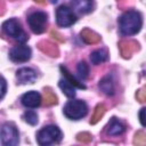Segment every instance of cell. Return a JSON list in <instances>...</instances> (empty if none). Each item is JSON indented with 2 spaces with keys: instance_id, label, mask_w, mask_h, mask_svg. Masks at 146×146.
Returning a JSON list of instances; mask_svg holds the SVG:
<instances>
[{
  "instance_id": "obj_1",
  "label": "cell",
  "mask_w": 146,
  "mask_h": 146,
  "mask_svg": "<svg viewBox=\"0 0 146 146\" xmlns=\"http://www.w3.org/2000/svg\"><path fill=\"white\" fill-rule=\"evenodd\" d=\"M141 16L136 10L125 11L119 19V27L122 34L124 35H133L138 33L141 29Z\"/></svg>"
},
{
  "instance_id": "obj_2",
  "label": "cell",
  "mask_w": 146,
  "mask_h": 146,
  "mask_svg": "<svg viewBox=\"0 0 146 146\" xmlns=\"http://www.w3.org/2000/svg\"><path fill=\"white\" fill-rule=\"evenodd\" d=\"M36 139L41 146L56 144L62 139V132L56 125H47L38 132Z\"/></svg>"
},
{
  "instance_id": "obj_3",
  "label": "cell",
  "mask_w": 146,
  "mask_h": 146,
  "mask_svg": "<svg viewBox=\"0 0 146 146\" xmlns=\"http://www.w3.org/2000/svg\"><path fill=\"white\" fill-rule=\"evenodd\" d=\"M88 112L87 104L82 100H71L64 107V115L70 120H79L86 116Z\"/></svg>"
},
{
  "instance_id": "obj_4",
  "label": "cell",
  "mask_w": 146,
  "mask_h": 146,
  "mask_svg": "<svg viewBox=\"0 0 146 146\" xmlns=\"http://www.w3.org/2000/svg\"><path fill=\"white\" fill-rule=\"evenodd\" d=\"M2 30L7 35H9V36H11L14 39H17L21 42H23V41H25L27 39V35L22 30V26H21L19 22L14 19V18L6 21L2 24Z\"/></svg>"
},
{
  "instance_id": "obj_5",
  "label": "cell",
  "mask_w": 146,
  "mask_h": 146,
  "mask_svg": "<svg viewBox=\"0 0 146 146\" xmlns=\"http://www.w3.org/2000/svg\"><path fill=\"white\" fill-rule=\"evenodd\" d=\"M19 141L18 131L11 123H6L1 128V143L5 146H15Z\"/></svg>"
},
{
  "instance_id": "obj_6",
  "label": "cell",
  "mask_w": 146,
  "mask_h": 146,
  "mask_svg": "<svg viewBox=\"0 0 146 146\" xmlns=\"http://www.w3.org/2000/svg\"><path fill=\"white\" fill-rule=\"evenodd\" d=\"M27 23L29 26L31 27V30L36 33L40 34L46 30L47 26V15L42 11H35L33 14H31L27 18Z\"/></svg>"
},
{
  "instance_id": "obj_7",
  "label": "cell",
  "mask_w": 146,
  "mask_h": 146,
  "mask_svg": "<svg viewBox=\"0 0 146 146\" xmlns=\"http://www.w3.org/2000/svg\"><path fill=\"white\" fill-rule=\"evenodd\" d=\"M56 21L59 26L67 27V26H71L73 23H75L76 17L68 7L60 6L56 10Z\"/></svg>"
},
{
  "instance_id": "obj_8",
  "label": "cell",
  "mask_w": 146,
  "mask_h": 146,
  "mask_svg": "<svg viewBox=\"0 0 146 146\" xmlns=\"http://www.w3.org/2000/svg\"><path fill=\"white\" fill-rule=\"evenodd\" d=\"M9 57L15 63H24L31 58V49L25 44H17L11 48Z\"/></svg>"
},
{
  "instance_id": "obj_9",
  "label": "cell",
  "mask_w": 146,
  "mask_h": 146,
  "mask_svg": "<svg viewBox=\"0 0 146 146\" xmlns=\"http://www.w3.org/2000/svg\"><path fill=\"white\" fill-rule=\"evenodd\" d=\"M22 104L25 107L35 108L41 104V95L36 91H29L22 96Z\"/></svg>"
},
{
  "instance_id": "obj_10",
  "label": "cell",
  "mask_w": 146,
  "mask_h": 146,
  "mask_svg": "<svg viewBox=\"0 0 146 146\" xmlns=\"http://www.w3.org/2000/svg\"><path fill=\"white\" fill-rule=\"evenodd\" d=\"M16 76L19 83H33L36 79V73L30 67H22L17 71Z\"/></svg>"
},
{
  "instance_id": "obj_11",
  "label": "cell",
  "mask_w": 146,
  "mask_h": 146,
  "mask_svg": "<svg viewBox=\"0 0 146 146\" xmlns=\"http://www.w3.org/2000/svg\"><path fill=\"white\" fill-rule=\"evenodd\" d=\"M124 130H125L124 124L115 117L111 119V121L108 122V124L106 125V129H105L106 133L110 136H119V135L123 133Z\"/></svg>"
},
{
  "instance_id": "obj_12",
  "label": "cell",
  "mask_w": 146,
  "mask_h": 146,
  "mask_svg": "<svg viewBox=\"0 0 146 146\" xmlns=\"http://www.w3.org/2000/svg\"><path fill=\"white\" fill-rule=\"evenodd\" d=\"M119 48H120L121 55H122L124 58H129V57L138 49V43H137L136 41H132V40L122 41V42H120Z\"/></svg>"
},
{
  "instance_id": "obj_13",
  "label": "cell",
  "mask_w": 146,
  "mask_h": 146,
  "mask_svg": "<svg viewBox=\"0 0 146 146\" xmlns=\"http://www.w3.org/2000/svg\"><path fill=\"white\" fill-rule=\"evenodd\" d=\"M73 8L80 14H88L92 10V0H72Z\"/></svg>"
},
{
  "instance_id": "obj_14",
  "label": "cell",
  "mask_w": 146,
  "mask_h": 146,
  "mask_svg": "<svg viewBox=\"0 0 146 146\" xmlns=\"http://www.w3.org/2000/svg\"><path fill=\"white\" fill-rule=\"evenodd\" d=\"M108 58V54L105 49H97L90 54V60L94 65H99L106 62Z\"/></svg>"
},
{
  "instance_id": "obj_15",
  "label": "cell",
  "mask_w": 146,
  "mask_h": 146,
  "mask_svg": "<svg viewBox=\"0 0 146 146\" xmlns=\"http://www.w3.org/2000/svg\"><path fill=\"white\" fill-rule=\"evenodd\" d=\"M80 35H81V39L86 43H89V44H94V43H97V42L100 41V36L96 32H94V31H91L89 29L82 30Z\"/></svg>"
},
{
  "instance_id": "obj_16",
  "label": "cell",
  "mask_w": 146,
  "mask_h": 146,
  "mask_svg": "<svg viewBox=\"0 0 146 146\" xmlns=\"http://www.w3.org/2000/svg\"><path fill=\"white\" fill-rule=\"evenodd\" d=\"M60 68V72H62V74L65 76V79L68 81V82H71L74 87H76V88H80V89H86V86L83 84V83H81L73 74H71V72L65 67V66H60L59 67Z\"/></svg>"
},
{
  "instance_id": "obj_17",
  "label": "cell",
  "mask_w": 146,
  "mask_h": 146,
  "mask_svg": "<svg viewBox=\"0 0 146 146\" xmlns=\"http://www.w3.org/2000/svg\"><path fill=\"white\" fill-rule=\"evenodd\" d=\"M99 88L100 90L105 94V95H108V96H112L114 94V84L112 82V80L108 78V76H105L100 80L99 82Z\"/></svg>"
},
{
  "instance_id": "obj_18",
  "label": "cell",
  "mask_w": 146,
  "mask_h": 146,
  "mask_svg": "<svg viewBox=\"0 0 146 146\" xmlns=\"http://www.w3.org/2000/svg\"><path fill=\"white\" fill-rule=\"evenodd\" d=\"M39 48H40L41 51L46 52L47 55L55 56V57L58 56V49H57V47L54 43L49 42V41H41L39 43Z\"/></svg>"
},
{
  "instance_id": "obj_19",
  "label": "cell",
  "mask_w": 146,
  "mask_h": 146,
  "mask_svg": "<svg viewBox=\"0 0 146 146\" xmlns=\"http://www.w3.org/2000/svg\"><path fill=\"white\" fill-rule=\"evenodd\" d=\"M58 84H59V88L63 90V92H64L67 97L73 98V97L75 96V89H74V86H73L71 82H68L66 79L60 80Z\"/></svg>"
},
{
  "instance_id": "obj_20",
  "label": "cell",
  "mask_w": 146,
  "mask_h": 146,
  "mask_svg": "<svg viewBox=\"0 0 146 146\" xmlns=\"http://www.w3.org/2000/svg\"><path fill=\"white\" fill-rule=\"evenodd\" d=\"M104 114H105V106H104L103 104L97 105V106H96V108H95V112H94V115H92V117H91L90 122H91L92 124L97 123V122L103 117V115H104Z\"/></svg>"
},
{
  "instance_id": "obj_21",
  "label": "cell",
  "mask_w": 146,
  "mask_h": 146,
  "mask_svg": "<svg viewBox=\"0 0 146 146\" xmlns=\"http://www.w3.org/2000/svg\"><path fill=\"white\" fill-rule=\"evenodd\" d=\"M23 117H24L25 122H27V123L31 124V125H35V124L38 123V115H36V113H34L33 111H27V112H25Z\"/></svg>"
},
{
  "instance_id": "obj_22",
  "label": "cell",
  "mask_w": 146,
  "mask_h": 146,
  "mask_svg": "<svg viewBox=\"0 0 146 146\" xmlns=\"http://www.w3.org/2000/svg\"><path fill=\"white\" fill-rule=\"evenodd\" d=\"M76 70H78L79 75L82 79H86L88 76V74H89V67H88V65L84 62H80L78 64V66H76Z\"/></svg>"
},
{
  "instance_id": "obj_23",
  "label": "cell",
  "mask_w": 146,
  "mask_h": 146,
  "mask_svg": "<svg viewBox=\"0 0 146 146\" xmlns=\"http://www.w3.org/2000/svg\"><path fill=\"white\" fill-rule=\"evenodd\" d=\"M44 99H46V104L47 105H55L57 104V97L56 95L50 91V90H44Z\"/></svg>"
},
{
  "instance_id": "obj_24",
  "label": "cell",
  "mask_w": 146,
  "mask_h": 146,
  "mask_svg": "<svg viewBox=\"0 0 146 146\" xmlns=\"http://www.w3.org/2000/svg\"><path fill=\"white\" fill-rule=\"evenodd\" d=\"M133 144H136V145H146V133L143 132V131H138L135 135Z\"/></svg>"
},
{
  "instance_id": "obj_25",
  "label": "cell",
  "mask_w": 146,
  "mask_h": 146,
  "mask_svg": "<svg viewBox=\"0 0 146 146\" xmlns=\"http://www.w3.org/2000/svg\"><path fill=\"white\" fill-rule=\"evenodd\" d=\"M76 139L82 143H89L91 140V135L89 132H80V133H78Z\"/></svg>"
},
{
  "instance_id": "obj_26",
  "label": "cell",
  "mask_w": 146,
  "mask_h": 146,
  "mask_svg": "<svg viewBox=\"0 0 146 146\" xmlns=\"http://www.w3.org/2000/svg\"><path fill=\"white\" fill-rule=\"evenodd\" d=\"M136 97H137V99H138L140 103H144V102H146V87H143V88H140V89L137 91V94H136Z\"/></svg>"
},
{
  "instance_id": "obj_27",
  "label": "cell",
  "mask_w": 146,
  "mask_h": 146,
  "mask_svg": "<svg viewBox=\"0 0 146 146\" xmlns=\"http://www.w3.org/2000/svg\"><path fill=\"white\" fill-rule=\"evenodd\" d=\"M139 121L144 127H146V107L140 110V112H139Z\"/></svg>"
},
{
  "instance_id": "obj_28",
  "label": "cell",
  "mask_w": 146,
  "mask_h": 146,
  "mask_svg": "<svg viewBox=\"0 0 146 146\" xmlns=\"http://www.w3.org/2000/svg\"><path fill=\"white\" fill-rule=\"evenodd\" d=\"M1 86H2V89H1V98H3V96L6 94V81H5L3 78L1 79Z\"/></svg>"
},
{
  "instance_id": "obj_29",
  "label": "cell",
  "mask_w": 146,
  "mask_h": 146,
  "mask_svg": "<svg viewBox=\"0 0 146 146\" xmlns=\"http://www.w3.org/2000/svg\"><path fill=\"white\" fill-rule=\"evenodd\" d=\"M51 35H52L54 38L56 36V39H57V40H59L60 42H63V41H64V38H60V35H59L57 32H51Z\"/></svg>"
},
{
  "instance_id": "obj_30",
  "label": "cell",
  "mask_w": 146,
  "mask_h": 146,
  "mask_svg": "<svg viewBox=\"0 0 146 146\" xmlns=\"http://www.w3.org/2000/svg\"><path fill=\"white\" fill-rule=\"evenodd\" d=\"M35 2H38V3H43L44 2V0H34Z\"/></svg>"
},
{
  "instance_id": "obj_31",
  "label": "cell",
  "mask_w": 146,
  "mask_h": 146,
  "mask_svg": "<svg viewBox=\"0 0 146 146\" xmlns=\"http://www.w3.org/2000/svg\"><path fill=\"white\" fill-rule=\"evenodd\" d=\"M52 3H56V2H58V0H50Z\"/></svg>"
}]
</instances>
